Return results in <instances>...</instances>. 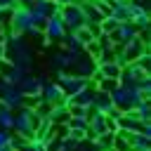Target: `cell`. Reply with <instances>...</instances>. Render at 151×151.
I'll return each mask as SVG.
<instances>
[{
  "label": "cell",
  "instance_id": "cell-3",
  "mask_svg": "<svg viewBox=\"0 0 151 151\" xmlns=\"http://www.w3.org/2000/svg\"><path fill=\"white\" fill-rule=\"evenodd\" d=\"M57 85L64 90V97H73L76 92L85 90V87L90 85V80L76 76V73H71V71H57Z\"/></svg>",
  "mask_w": 151,
  "mask_h": 151
},
{
  "label": "cell",
  "instance_id": "cell-11",
  "mask_svg": "<svg viewBox=\"0 0 151 151\" xmlns=\"http://www.w3.org/2000/svg\"><path fill=\"white\" fill-rule=\"evenodd\" d=\"M120 76V66L116 61H109V64H97V71H94V80L99 78H111V80H118Z\"/></svg>",
  "mask_w": 151,
  "mask_h": 151
},
{
  "label": "cell",
  "instance_id": "cell-19",
  "mask_svg": "<svg viewBox=\"0 0 151 151\" xmlns=\"http://www.w3.org/2000/svg\"><path fill=\"white\" fill-rule=\"evenodd\" d=\"M59 5H73V2H78V0H57Z\"/></svg>",
  "mask_w": 151,
  "mask_h": 151
},
{
  "label": "cell",
  "instance_id": "cell-8",
  "mask_svg": "<svg viewBox=\"0 0 151 151\" xmlns=\"http://www.w3.org/2000/svg\"><path fill=\"white\" fill-rule=\"evenodd\" d=\"M40 99H42L45 104H59V101H64L66 97H64V90H61L57 83H47V85L42 87V92H40Z\"/></svg>",
  "mask_w": 151,
  "mask_h": 151
},
{
  "label": "cell",
  "instance_id": "cell-21",
  "mask_svg": "<svg viewBox=\"0 0 151 151\" xmlns=\"http://www.w3.org/2000/svg\"><path fill=\"white\" fill-rule=\"evenodd\" d=\"M109 151H116V149H109Z\"/></svg>",
  "mask_w": 151,
  "mask_h": 151
},
{
  "label": "cell",
  "instance_id": "cell-20",
  "mask_svg": "<svg viewBox=\"0 0 151 151\" xmlns=\"http://www.w3.org/2000/svg\"><path fill=\"white\" fill-rule=\"evenodd\" d=\"M17 2H21V5H26V7H28V5L33 2V0H17Z\"/></svg>",
  "mask_w": 151,
  "mask_h": 151
},
{
  "label": "cell",
  "instance_id": "cell-14",
  "mask_svg": "<svg viewBox=\"0 0 151 151\" xmlns=\"http://www.w3.org/2000/svg\"><path fill=\"white\" fill-rule=\"evenodd\" d=\"M97 83H99V85H94V87H97V90H101V92H109V94L118 87V80H111V78H99Z\"/></svg>",
  "mask_w": 151,
  "mask_h": 151
},
{
  "label": "cell",
  "instance_id": "cell-18",
  "mask_svg": "<svg viewBox=\"0 0 151 151\" xmlns=\"http://www.w3.org/2000/svg\"><path fill=\"white\" fill-rule=\"evenodd\" d=\"M2 59H7V47H5V42H0V61Z\"/></svg>",
  "mask_w": 151,
  "mask_h": 151
},
{
  "label": "cell",
  "instance_id": "cell-16",
  "mask_svg": "<svg viewBox=\"0 0 151 151\" xmlns=\"http://www.w3.org/2000/svg\"><path fill=\"white\" fill-rule=\"evenodd\" d=\"M14 5H19L17 0H0V9H12Z\"/></svg>",
  "mask_w": 151,
  "mask_h": 151
},
{
  "label": "cell",
  "instance_id": "cell-12",
  "mask_svg": "<svg viewBox=\"0 0 151 151\" xmlns=\"http://www.w3.org/2000/svg\"><path fill=\"white\" fill-rule=\"evenodd\" d=\"M12 125H14V111L0 109V130H12Z\"/></svg>",
  "mask_w": 151,
  "mask_h": 151
},
{
  "label": "cell",
  "instance_id": "cell-6",
  "mask_svg": "<svg viewBox=\"0 0 151 151\" xmlns=\"http://www.w3.org/2000/svg\"><path fill=\"white\" fill-rule=\"evenodd\" d=\"M109 38H111V42H113L116 47H123V45H127L130 40L137 38V28H134L130 21H125V24H118V26L109 33Z\"/></svg>",
  "mask_w": 151,
  "mask_h": 151
},
{
  "label": "cell",
  "instance_id": "cell-15",
  "mask_svg": "<svg viewBox=\"0 0 151 151\" xmlns=\"http://www.w3.org/2000/svg\"><path fill=\"white\" fill-rule=\"evenodd\" d=\"M116 26H118V21H116V19H111V17H104V19H101V24H99L101 33H111Z\"/></svg>",
  "mask_w": 151,
  "mask_h": 151
},
{
  "label": "cell",
  "instance_id": "cell-10",
  "mask_svg": "<svg viewBox=\"0 0 151 151\" xmlns=\"http://www.w3.org/2000/svg\"><path fill=\"white\" fill-rule=\"evenodd\" d=\"M71 64H73V54H68L64 50H59L50 57V68H54V71H68Z\"/></svg>",
  "mask_w": 151,
  "mask_h": 151
},
{
  "label": "cell",
  "instance_id": "cell-13",
  "mask_svg": "<svg viewBox=\"0 0 151 151\" xmlns=\"http://www.w3.org/2000/svg\"><path fill=\"white\" fill-rule=\"evenodd\" d=\"M73 35H76V40H78V42H80V45H83V47H85V45H87V42H92V40H94V38H92V33H90V28H87V26H80V28H78V31H73Z\"/></svg>",
  "mask_w": 151,
  "mask_h": 151
},
{
  "label": "cell",
  "instance_id": "cell-4",
  "mask_svg": "<svg viewBox=\"0 0 151 151\" xmlns=\"http://www.w3.org/2000/svg\"><path fill=\"white\" fill-rule=\"evenodd\" d=\"M59 17H61V21H64V26H66L68 33L78 31L80 26H85V14H83V9H80L78 2H73V5H61Z\"/></svg>",
  "mask_w": 151,
  "mask_h": 151
},
{
  "label": "cell",
  "instance_id": "cell-5",
  "mask_svg": "<svg viewBox=\"0 0 151 151\" xmlns=\"http://www.w3.org/2000/svg\"><path fill=\"white\" fill-rule=\"evenodd\" d=\"M40 31H42V35H45V40H47V42H61V40H64V35L68 33L59 14H52V17H47Z\"/></svg>",
  "mask_w": 151,
  "mask_h": 151
},
{
  "label": "cell",
  "instance_id": "cell-7",
  "mask_svg": "<svg viewBox=\"0 0 151 151\" xmlns=\"http://www.w3.org/2000/svg\"><path fill=\"white\" fill-rule=\"evenodd\" d=\"M146 50H149V47H146L139 38H134V40H130L127 45H123V47H120V54L125 57V61H127V64H132V61H137L142 54H146Z\"/></svg>",
  "mask_w": 151,
  "mask_h": 151
},
{
  "label": "cell",
  "instance_id": "cell-9",
  "mask_svg": "<svg viewBox=\"0 0 151 151\" xmlns=\"http://www.w3.org/2000/svg\"><path fill=\"white\" fill-rule=\"evenodd\" d=\"M94 92H97V87L94 85H87L85 90H80V92H76L73 97H66V104H78V106H92V99H94Z\"/></svg>",
  "mask_w": 151,
  "mask_h": 151
},
{
  "label": "cell",
  "instance_id": "cell-2",
  "mask_svg": "<svg viewBox=\"0 0 151 151\" xmlns=\"http://www.w3.org/2000/svg\"><path fill=\"white\" fill-rule=\"evenodd\" d=\"M33 28V19H31V9L26 5H14L12 7V14H9V24H7V31L9 33H17V35H26L28 31Z\"/></svg>",
  "mask_w": 151,
  "mask_h": 151
},
{
  "label": "cell",
  "instance_id": "cell-1",
  "mask_svg": "<svg viewBox=\"0 0 151 151\" xmlns=\"http://www.w3.org/2000/svg\"><path fill=\"white\" fill-rule=\"evenodd\" d=\"M40 120H42V118L35 113V109L21 106L19 113H14V125H12V130H17V134H21L24 139H33L35 127L40 125Z\"/></svg>",
  "mask_w": 151,
  "mask_h": 151
},
{
  "label": "cell",
  "instance_id": "cell-17",
  "mask_svg": "<svg viewBox=\"0 0 151 151\" xmlns=\"http://www.w3.org/2000/svg\"><path fill=\"white\" fill-rule=\"evenodd\" d=\"M134 7H142V9H149V0H130Z\"/></svg>",
  "mask_w": 151,
  "mask_h": 151
}]
</instances>
